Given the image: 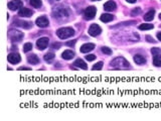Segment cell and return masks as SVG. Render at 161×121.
Returning <instances> with one entry per match:
<instances>
[{
	"instance_id": "5bb4252c",
	"label": "cell",
	"mask_w": 161,
	"mask_h": 121,
	"mask_svg": "<svg viewBox=\"0 0 161 121\" xmlns=\"http://www.w3.org/2000/svg\"><path fill=\"white\" fill-rule=\"evenodd\" d=\"M116 7H117V5H116V3L114 1H108L105 3V5H104V9L106 10V11H114V10L116 9Z\"/></svg>"
},
{
	"instance_id": "d6a6232c",
	"label": "cell",
	"mask_w": 161,
	"mask_h": 121,
	"mask_svg": "<svg viewBox=\"0 0 161 121\" xmlns=\"http://www.w3.org/2000/svg\"><path fill=\"white\" fill-rule=\"evenodd\" d=\"M146 39H148V41L149 42H155L156 40H154V39H152L151 37H149V35H147V37H146Z\"/></svg>"
},
{
	"instance_id": "8fae6325",
	"label": "cell",
	"mask_w": 161,
	"mask_h": 121,
	"mask_svg": "<svg viewBox=\"0 0 161 121\" xmlns=\"http://www.w3.org/2000/svg\"><path fill=\"white\" fill-rule=\"evenodd\" d=\"M32 14H33L32 10L25 7L20 8L19 11H18V16H20V17H30V16H32Z\"/></svg>"
},
{
	"instance_id": "30bf717a",
	"label": "cell",
	"mask_w": 161,
	"mask_h": 121,
	"mask_svg": "<svg viewBox=\"0 0 161 121\" xmlns=\"http://www.w3.org/2000/svg\"><path fill=\"white\" fill-rule=\"evenodd\" d=\"M7 60H8L9 63H11V64H18L21 61V58H20L19 54H16V53H11V54L8 55Z\"/></svg>"
},
{
	"instance_id": "52a82bcc",
	"label": "cell",
	"mask_w": 161,
	"mask_h": 121,
	"mask_svg": "<svg viewBox=\"0 0 161 121\" xmlns=\"http://www.w3.org/2000/svg\"><path fill=\"white\" fill-rule=\"evenodd\" d=\"M48 41H50V39H48L47 37H40V39H37V41H36L37 48H39V50H43L44 48H47Z\"/></svg>"
},
{
	"instance_id": "6da1fadb",
	"label": "cell",
	"mask_w": 161,
	"mask_h": 121,
	"mask_svg": "<svg viewBox=\"0 0 161 121\" xmlns=\"http://www.w3.org/2000/svg\"><path fill=\"white\" fill-rule=\"evenodd\" d=\"M111 67L115 69H128L130 68V63L123 57H118L111 62Z\"/></svg>"
},
{
	"instance_id": "ba28073f",
	"label": "cell",
	"mask_w": 161,
	"mask_h": 121,
	"mask_svg": "<svg viewBox=\"0 0 161 121\" xmlns=\"http://www.w3.org/2000/svg\"><path fill=\"white\" fill-rule=\"evenodd\" d=\"M35 23H36L37 26L44 28V27H47L48 26V24H50V21H48V19H47V17H46V16L42 15V16H39V17L37 18L36 20H35Z\"/></svg>"
},
{
	"instance_id": "277c9868",
	"label": "cell",
	"mask_w": 161,
	"mask_h": 121,
	"mask_svg": "<svg viewBox=\"0 0 161 121\" xmlns=\"http://www.w3.org/2000/svg\"><path fill=\"white\" fill-rule=\"evenodd\" d=\"M96 13H97V8L95 6H89L88 8H86V10L84 12L85 19L87 20L94 19L95 16H96Z\"/></svg>"
},
{
	"instance_id": "484cf974",
	"label": "cell",
	"mask_w": 161,
	"mask_h": 121,
	"mask_svg": "<svg viewBox=\"0 0 161 121\" xmlns=\"http://www.w3.org/2000/svg\"><path fill=\"white\" fill-rule=\"evenodd\" d=\"M101 50H102V53L105 55H109V56L110 55H112V50L108 48V46H102Z\"/></svg>"
},
{
	"instance_id": "cb8c5ba5",
	"label": "cell",
	"mask_w": 161,
	"mask_h": 121,
	"mask_svg": "<svg viewBox=\"0 0 161 121\" xmlns=\"http://www.w3.org/2000/svg\"><path fill=\"white\" fill-rule=\"evenodd\" d=\"M29 3H30V5L32 6V7L34 8H39L40 6H41V0H30L29 1Z\"/></svg>"
},
{
	"instance_id": "5b68a950",
	"label": "cell",
	"mask_w": 161,
	"mask_h": 121,
	"mask_svg": "<svg viewBox=\"0 0 161 121\" xmlns=\"http://www.w3.org/2000/svg\"><path fill=\"white\" fill-rule=\"evenodd\" d=\"M52 14H54V16L56 18H65L69 16V13H67V9H65V8H63V7H58V8H56V9H54Z\"/></svg>"
},
{
	"instance_id": "4fadbf2b",
	"label": "cell",
	"mask_w": 161,
	"mask_h": 121,
	"mask_svg": "<svg viewBox=\"0 0 161 121\" xmlns=\"http://www.w3.org/2000/svg\"><path fill=\"white\" fill-rule=\"evenodd\" d=\"M94 48H95L94 44H85L80 46V53H83V54H86V53H89V52H91V50H93Z\"/></svg>"
},
{
	"instance_id": "d590c367",
	"label": "cell",
	"mask_w": 161,
	"mask_h": 121,
	"mask_svg": "<svg viewBox=\"0 0 161 121\" xmlns=\"http://www.w3.org/2000/svg\"><path fill=\"white\" fill-rule=\"evenodd\" d=\"M157 39H159V40H161V31H160V32L157 33Z\"/></svg>"
},
{
	"instance_id": "836d02e7",
	"label": "cell",
	"mask_w": 161,
	"mask_h": 121,
	"mask_svg": "<svg viewBox=\"0 0 161 121\" xmlns=\"http://www.w3.org/2000/svg\"><path fill=\"white\" fill-rule=\"evenodd\" d=\"M18 70H20V71H21V70H27V71H30L31 69H30V68H27V67H20Z\"/></svg>"
},
{
	"instance_id": "d4e9b609",
	"label": "cell",
	"mask_w": 161,
	"mask_h": 121,
	"mask_svg": "<svg viewBox=\"0 0 161 121\" xmlns=\"http://www.w3.org/2000/svg\"><path fill=\"white\" fill-rule=\"evenodd\" d=\"M33 46L31 42H26V44H24V46H23V52L24 53H28L30 52L31 50H32Z\"/></svg>"
},
{
	"instance_id": "4dcf8cb0",
	"label": "cell",
	"mask_w": 161,
	"mask_h": 121,
	"mask_svg": "<svg viewBox=\"0 0 161 121\" xmlns=\"http://www.w3.org/2000/svg\"><path fill=\"white\" fill-rule=\"evenodd\" d=\"M140 12H141V9L138 7V8H136V9H134L132 11V15H135V14H139Z\"/></svg>"
},
{
	"instance_id": "7402d4cb",
	"label": "cell",
	"mask_w": 161,
	"mask_h": 121,
	"mask_svg": "<svg viewBox=\"0 0 161 121\" xmlns=\"http://www.w3.org/2000/svg\"><path fill=\"white\" fill-rule=\"evenodd\" d=\"M153 65L155 67H161V55H156L153 58Z\"/></svg>"
},
{
	"instance_id": "ac0fdd59",
	"label": "cell",
	"mask_w": 161,
	"mask_h": 121,
	"mask_svg": "<svg viewBox=\"0 0 161 121\" xmlns=\"http://www.w3.org/2000/svg\"><path fill=\"white\" fill-rule=\"evenodd\" d=\"M100 19L101 21H103V22H110V21H112L114 19V16L109 13H104L101 15Z\"/></svg>"
},
{
	"instance_id": "7a4b0ae2",
	"label": "cell",
	"mask_w": 161,
	"mask_h": 121,
	"mask_svg": "<svg viewBox=\"0 0 161 121\" xmlns=\"http://www.w3.org/2000/svg\"><path fill=\"white\" fill-rule=\"evenodd\" d=\"M74 35H75V30L72 27H61V28L56 30V35L61 39H69V37H73Z\"/></svg>"
},
{
	"instance_id": "f1b7e54d",
	"label": "cell",
	"mask_w": 161,
	"mask_h": 121,
	"mask_svg": "<svg viewBox=\"0 0 161 121\" xmlns=\"http://www.w3.org/2000/svg\"><path fill=\"white\" fill-rule=\"evenodd\" d=\"M86 60L89 62L95 61L96 60V56H95V55H88V56H86Z\"/></svg>"
},
{
	"instance_id": "ffe728a7",
	"label": "cell",
	"mask_w": 161,
	"mask_h": 121,
	"mask_svg": "<svg viewBox=\"0 0 161 121\" xmlns=\"http://www.w3.org/2000/svg\"><path fill=\"white\" fill-rule=\"evenodd\" d=\"M134 62L137 64V65H143V64L146 63V59L144 58L143 56H141V55H135Z\"/></svg>"
},
{
	"instance_id": "f546056e",
	"label": "cell",
	"mask_w": 161,
	"mask_h": 121,
	"mask_svg": "<svg viewBox=\"0 0 161 121\" xmlns=\"http://www.w3.org/2000/svg\"><path fill=\"white\" fill-rule=\"evenodd\" d=\"M61 46V42H54V44H52V48H54V50H58Z\"/></svg>"
},
{
	"instance_id": "d6986e66",
	"label": "cell",
	"mask_w": 161,
	"mask_h": 121,
	"mask_svg": "<svg viewBox=\"0 0 161 121\" xmlns=\"http://www.w3.org/2000/svg\"><path fill=\"white\" fill-rule=\"evenodd\" d=\"M154 15H155V10L151 9L150 11H148L147 13H145V15H144V20H145V21H151V20H153Z\"/></svg>"
},
{
	"instance_id": "603a6c76",
	"label": "cell",
	"mask_w": 161,
	"mask_h": 121,
	"mask_svg": "<svg viewBox=\"0 0 161 121\" xmlns=\"http://www.w3.org/2000/svg\"><path fill=\"white\" fill-rule=\"evenodd\" d=\"M154 27L153 24H150V23H143V24L139 25V29L141 30H148V29H152Z\"/></svg>"
},
{
	"instance_id": "9c48e42d",
	"label": "cell",
	"mask_w": 161,
	"mask_h": 121,
	"mask_svg": "<svg viewBox=\"0 0 161 121\" xmlns=\"http://www.w3.org/2000/svg\"><path fill=\"white\" fill-rule=\"evenodd\" d=\"M8 8L12 11L16 9H19V8H22V1L20 0H12L8 3Z\"/></svg>"
},
{
	"instance_id": "8d00e7d4",
	"label": "cell",
	"mask_w": 161,
	"mask_h": 121,
	"mask_svg": "<svg viewBox=\"0 0 161 121\" xmlns=\"http://www.w3.org/2000/svg\"><path fill=\"white\" fill-rule=\"evenodd\" d=\"M159 18H160V20H161V13L159 14Z\"/></svg>"
},
{
	"instance_id": "4316f807",
	"label": "cell",
	"mask_w": 161,
	"mask_h": 121,
	"mask_svg": "<svg viewBox=\"0 0 161 121\" xmlns=\"http://www.w3.org/2000/svg\"><path fill=\"white\" fill-rule=\"evenodd\" d=\"M103 65H104L103 62H99V63L95 64V65L93 66L92 69L94 70V71H95V70H98V71H99V70H102V68H103Z\"/></svg>"
},
{
	"instance_id": "9a60e30c",
	"label": "cell",
	"mask_w": 161,
	"mask_h": 121,
	"mask_svg": "<svg viewBox=\"0 0 161 121\" xmlns=\"http://www.w3.org/2000/svg\"><path fill=\"white\" fill-rule=\"evenodd\" d=\"M61 57H63V60H67V61L72 60V59L75 57V53L71 50H65L63 54H61Z\"/></svg>"
},
{
	"instance_id": "8992f818",
	"label": "cell",
	"mask_w": 161,
	"mask_h": 121,
	"mask_svg": "<svg viewBox=\"0 0 161 121\" xmlns=\"http://www.w3.org/2000/svg\"><path fill=\"white\" fill-rule=\"evenodd\" d=\"M102 32V28L99 26L97 23H93L91 24V26L89 27V35H92V37H97Z\"/></svg>"
},
{
	"instance_id": "74e56055",
	"label": "cell",
	"mask_w": 161,
	"mask_h": 121,
	"mask_svg": "<svg viewBox=\"0 0 161 121\" xmlns=\"http://www.w3.org/2000/svg\"><path fill=\"white\" fill-rule=\"evenodd\" d=\"M92 1H100V0H92Z\"/></svg>"
},
{
	"instance_id": "e0dca14e",
	"label": "cell",
	"mask_w": 161,
	"mask_h": 121,
	"mask_svg": "<svg viewBox=\"0 0 161 121\" xmlns=\"http://www.w3.org/2000/svg\"><path fill=\"white\" fill-rule=\"evenodd\" d=\"M27 61L31 65H37L39 63V59L36 55H30V56L27 57Z\"/></svg>"
},
{
	"instance_id": "3957f363",
	"label": "cell",
	"mask_w": 161,
	"mask_h": 121,
	"mask_svg": "<svg viewBox=\"0 0 161 121\" xmlns=\"http://www.w3.org/2000/svg\"><path fill=\"white\" fill-rule=\"evenodd\" d=\"M23 32H21L19 30H16V29H11V30L8 32V37L11 39V41H20L23 39Z\"/></svg>"
},
{
	"instance_id": "7c38bea8",
	"label": "cell",
	"mask_w": 161,
	"mask_h": 121,
	"mask_svg": "<svg viewBox=\"0 0 161 121\" xmlns=\"http://www.w3.org/2000/svg\"><path fill=\"white\" fill-rule=\"evenodd\" d=\"M13 24L16 25V26H20L26 29L30 28L32 26V22H30V21H22V20H15L13 22Z\"/></svg>"
},
{
	"instance_id": "44dd1931",
	"label": "cell",
	"mask_w": 161,
	"mask_h": 121,
	"mask_svg": "<svg viewBox=\"0 0 161 121\" xmlns=\"http://www.w3.org/2000/svg\"><path fill=\"white\" fill-rule=\"evenodd\" d=\"M54 53H47V54H45L44 55V61L46 62V63H48V64H50V63H52V61L54 60Z\"/></svg>"
},
{
	"instance_id": "1f68e13d",
	"label": "cell",
	"mask_w": 161,
	"mask_h": 121,
	"mask_svg": "<svg viewBox=\"0 0 161 121\" xmlns=\"http://www.w3.org/2000/svg\"><path fill=\"white\" fill-rule=\"evenodd\" d=\"M76 41H77V40H71V41H67L65 44H67V46H73L74 44H76Z\"/></svg>"
},
{
	"instance_id": "2e32d148",
	"label": "cell",
	"mask_w": 161,
	"mask_h": 121,
	"mask_svg": "<svg viewBox=\"0 0 161 121\" xmlns=\"http://www.w3.org/2000/svg\"><path fill=\"white\" fill-rule=\"evenodd\" d=\"M74 66H75V67H77V68H80V69H83V70L88 69V66H87V64L85 63L83 60H80V59L76 60L75 63H74Z\"/></svg>"
},
{
	"instance_id": "e575fe53",
	"label": "cell",
	"mask_w": 161,
	"mask_h": 121,
	"mask_svg": "<svg viewBox=\"0 0 161 121\" xmlns=\"http://www.w3.org/2000/svg\"><path fill=\"white\" fill-rule=\"evenodd\" d=\"M127 2H129V3H135V2L137 1V0H126Z\"/></svg>"
},
{
	"instance_id": "83f0119b",
	"label": "cell",
	"mask_w": 161,
	"mask_h": 121,
	"mask_svg": "<svg viewBox=\"0 0 161 121\" xmlns=\"http://www.w3.org/2000/svg\"><path fill=\"white\" fill-rule=\"evenodd\" d=\"M151 53L153 56H156V55H161V50L159 48H153L151 50Z\"/></svg>"
}]
</instances>
